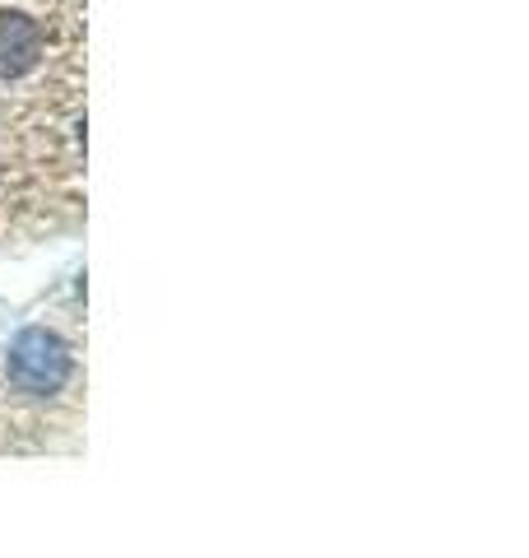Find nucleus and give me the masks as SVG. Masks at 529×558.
I'll list each match as a JSON object with an SVG mask.
<instances>
[{
  "mask_svg": "<svg viewBox=\"0 0 529 558\" xmlns=\"http://www.w3.org/2000/svg\"><path fill=\"white\" fill-rule=\"evenodd\" d=\"M42 61V28L20 10H0V80H14Z\"/></svg>",
  "mask_w": 529,
  "mask_h": 558,
  "instance_id": "obj_2",
  "label": "nucleus"
},
{
  "mask_svg": "<svg viewBox=\"0 0 529 558\" xmlns=\"http://www.w3.org/2000/svg\"><path fill=\"white\" fill-rule=\"evenodd\" d=\"M5 377H10V387L20 396L47 400V396H57L70 381V349L51 336V330L33 326V330H24V336L10 344Z\"/></svg>",
  "mask_w": 529,
  "mask_h": 558,
  "instance_id": "obj_1",
  "label": "nucleus"
}]
</instances>
